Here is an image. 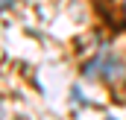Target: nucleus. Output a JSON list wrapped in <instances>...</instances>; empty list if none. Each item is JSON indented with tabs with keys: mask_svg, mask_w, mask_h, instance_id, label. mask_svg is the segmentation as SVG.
I'll return each mask as SVG.
<instances>
[{
	"mask_svg": "<svg viewBox=\"0 0 126 120\" xmlns=\"http://www.w3.org/2000/svg\"><path fill=\"white\" fill-rule=\"evenodd\" d=\"M117 73H120V61L111 53H100L85 64V76H91V79H111Z\"/></svg>",
	"mask_w": 126,
	"mask_h": 120,
	"instance_id": "f257e3e1",
	"label": "nucleus"
},
{
	"mask_svg": "<svg viewBox=\"0 0 126 120\" xmlns=\"http://www.w3.org/2000/svg\"><path fill=\"white\" fill-rule=\"evenodd\" d=\"M12 6V0H0V9H9Z\"/></svg>",
	"mask_w": 126,
	"mask_h": 120,
	"instance_id": "f03ea898",
	"label": "nucleus"
}]
</instances>
